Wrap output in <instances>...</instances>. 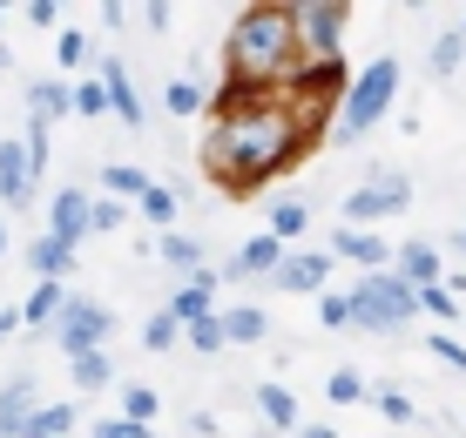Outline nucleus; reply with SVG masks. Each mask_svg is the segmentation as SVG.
<instances>
[{
    "label": "nucleus",
    "instance_id": "obj_1",
    "mask_svg": "<svg viewBox=\"0 0 466 438\" xmlns=\"http://www.w3.org/2000/svg\"><path fill=\"white\" fill-rule=\"evenodd\" d=\"M304 115L298 108H284L278 95H257L244 108H223L217 128H210V149H203V169L217 175L230 196H244V189L270 183L278 169H291L304 155Z\"/></svg>",
    "mask_w": 466,
    "mask_h": 438
},
{
    "label": "nucleus",
    "instance_id": "obj_2",
    "mask_svg": "<svg viewBox=\"0 0 466 438\" xmlns=\"http://www.w3.org/2000/svg\"><path fill=\"white\" fill-rule=\"evenodd\" d=\"M298 55V14L291 7H244L230 35V81L250 88H278Z\"/></svg>",
    "mask_w": 466,
    "mask_h": 438
},
{
    "label": "nucleus",
    "instance_id": "obj_3",
    "mask_svg": "<svg viewBox=\"0 0 466 438\" xmlns=\"http://www.w3.org/2000/svg\"><path fill=\"white\" fill-rule=\"evenodd\" d=\"M392 95H399V61L379 55L365 75H351V88H345V102H339V142H359L365 128H379L385 108H392Z\"/></svg>",
    "mask_w": 466,
    "mask_h": 438
},
{
    "label": "nucleus",
    "instance_id": "obj_4",
    "mask_svg": "<svg viewBox=\"0 0 466 438\" xmlns=\"http://www.w3.org/2000/svg\"><path fill=\"white\" fill-rule=\"evenodd\" d=\"M420 317V290L392 270H372L359 290H351V331H399V324Z\"/></svg>",
    "mask_w": 466,
    "mask_h": 438
},
{
    "label": "nucleus",
    "instance_id": "obj_5",
    "mask_svg": "<svg viewBox=\"0 0 466 438\" xmlns=\"http://www.w3.org/2000/svg\"><path fill=\"white\" fill-rule=\"evenodd\" d=\"M406 203H412V183H406L399 169H379L372 183H359V189L345 196V230H372L379 216H399Z\"/></svg>",
    "mask_w": 466,
    "mask_h": 438
},
{
    "label": "nucleus",
    "instance_id": "obj_6",
    "mask_svg": "<svg viewBox=\"0 0 466 438\" xmlns=\"http://www.w3.org/2000/svg\"><path fill=\"white\" fill-rule=\"evenodd\" d=\"M108 331H116V311H102V304H82V297H68V311L55 317V337H61V351H68V358H82V351H102Z\"/></svg>",
    "mask_w": 466,
    "mask_h": 438
},
{
    "label": "nucleus",
    "instance_id": "obj_7",
    "mask_svg": "<svg viewBox=\"0 0 466 438\" xmlns=\"http://www.w3.org/2000/svg\"><path fill=\"white\" fill-rule=\"evenodd\" d=\"M291 14H298V47H318V61H339V27H345V7H339V0L291 7Z\"/></svg>",
    "mask_w": 466,
    "mask_h": 438
},
{
    "label": "nucleus",
    "instance_id": "obj_8",
    "mask_svg": "<svg viewBox=\"0 0 466 438\" xmlns=\"http://www.w3.org/2000/svg\"><path fill=\"white\" fill-rule=\"evenodd\" d=\"M331 256H345V264H359L365 277H372V270L392 264V243H385L379 230H339L331 236Z\"/></svg>",
    "mask_w": 466,
    "mask_h": 438
},
{
    "label": "nucleus",
    "instance_id": "obj_9",
    "mask_svg": "<svg viewBox=\"0 0 466 438\" xmlns=\"http://www.w3.org/2000/svg\"><path fill=\"white\" fill-rule=\"evenodd\" d=\"M284 256H291V250H284V243L264 230V236H250L244 250L230 256V270H223V277H278V264H284Z\"/></svg>",
    "mask_w": 466,
    "mask_h": 438
},
{
    "label": "nucleus",
    "instance_id": "obj_10",
    "mask_svg": "<svg viewBox=\"0 0 466 438\" xmlns=\"http://www.w3.org/2000/svg\"><path fill=\"white\" fill-rule=\"evenodd\" d=\"M47 236H61V243L88 236V196H82V189H61V196L47 203Z\"/></svg>",
    "mask_w": 466,
    "mask_h": 438
},
{
    "label": "nucleus",
    "instance_id": "obj_11",
    "mask_svg": "<svg viewBox=\"0 0 466 438\" xmlns=\"http://www.w3.org/2000/svg\"><path fill=\"white\" fill-rule=\"evenodd\" d=\"M325 277H331V250H318V256H284L278 264V290H318L325 297Z\"/></svg>",
    "mask_w": 466,
    "mask_h": 438
},
{
    "label": "nucleus",
    "instance_id": "obj_12",
    "mask_svg": "<svg viewBox=\"0 0 466 438\" xmlns=\"http://www.w3.org/2000/svg\"><path fill=\"white\" fill-rule=\"evenodd\" d=\"M0 203H35V175H27V149L21 142H0Z\"/></svg>",
    "mask_w": 466,
    "mask_h": 438
},
{
    "label": "nucleus",
    "instance_id": "obj_13",
    "mask_svg": "<svg viewBox=\"0 0 466 438\" xmlns=\"http://www.w3.org/2000/svg\"><path fill=\"white\" fill-rule=\"evenodd\" d=\"M27 115L47 122V128L61 115H75V81H35V88H27Z\"/></svg>",
    "mask_w": 466,
    "mask_h": 438
},
{
    "label": "nucleus",
    "instance_id": "obj_14",
    "mask_svg": "<svg viewBox=\"0 0 466 438\" xmlns=\"http://www.w3.org/2000/svg\"><path fill=\"white\" fill-rule=\"evenodd\" d=\"M27 270H35V284H61L75 270V243H61V236H41L35 250H27Z\"/></svg>",
    "mask_w": 466,
    "mask_h": 438
},
{
    "label": "nucleus",
    "instance_id": "obj_15",
    "mask_svg": "<svg viewBox=\"0 0 466 438\" xmlns=\"http://www.w3.org/2000/svg\"><path fill=\"white\" fill-rule=\"evenodd\" d=\"M35 378H14L7 392H0V438H21V425H27V412H35Z\"/></svg>",
    "mask_w": 466,
    "mask_h": 438
},
{
    "label": "nucleus",
    "instance_id": "obj_16",
    "mask_svg": "<svg viewBox=\"0 0 466 438\" xmlns=\"http://www.w3.org/2000/svg\"><path fill=\"white\" fill-rule=\"evenodd\" d=\"M102 88H108V108H116L128 128H142V102H136V88H128V68H122V61H102Z\"/></svg>",
    "mask_w": 466,
    "mask_h": 438
},
{
    "label": "nucleus",
    "instance_id": "obj_17",
    "mask_svg": "<svg viewBox=\"0 0 466 438\" xmlns=\"http://www.w3.org/2000/svg\"><path fill=\"white\" fill-rule=\"evenodd\" d=\"M392 277H406L412 290L440 284V250H432V243H406V250H399V270H392Z\"/></svg>",
    "mask_w": 466,
    "mask_h": 438
},
{
    "label": "nucleus",
    "instance_id": "obj_18",
    "mask_svg": "<svg viewBox=\"0 0 466 438\" xmlns=\"http://www.w3.org/2000/svg\"><path fill=\"white\" fill-rule=\"evenodd\" d=\"M257 412H264V425L270 432H298V398L291 392H284V384H257Z\"/></svg>",
    "mask_w": 466,
    "mask_h": 438
},
{
    "label": "nucleus",
    "instance_id": "obj_19",
    "mask_svg": "<svg viewBox=\"0 0 466 438\" xmlns=\"http://www.w3.org/2000/svg\"><path fill=\"white\" fill-rule=\"evenodd\" d=\"M61 311H68V284H35V297L21 304V324H35V331H41V324H55Z\"/></svg>",
    "mask_w": 466,
    "mask_h": 438
},
{
    "label": "nucleus",
    "instance_id": "obj_20",
    "mask_svg": "<svg viewBox=\"0 0 466 438\" xmlns=\"http://www.w3.org/2000/svg\"><path fill=\"white\" fill-rule=\"evenodd\" d=\"M68 425H75V404H35L21 438H68Z\"/></svg>",
    "mask_w": 466,
    "mask_h": 438
},
{
    "label": "nucleus",
    "instance_id": "obj_21",
    "mask_svg": "<svg viewBox=\"0 0 466 438\" xmlns=\"http://www.w3.org/2000/svg\"><path fill=\"white\" fill-rule=\"evenodd\" d=\"M217 324H223V344H257V337L270 331L264 311H244V304H237V311H217Z\"/></svg>",
    "mask_w": 466,
    "mask_h": 438
},
{
    "label": "nucleus",
    "instance_id": "obj_22",
    "mask_svg": "<svg viewBox=\"0 0 466 438\" xmlns=\"http://www.w3.org/2000/svg\"><path fill=\"white\" fill-rule=\"evenodd\" d=\"M68 378H75V392H102L116 378V364H108V351H82V358H68Z\"/></svg>",
    "mask_w": 466,
    "mask_h": 438
},
{
    "label": "nucleus",
    "instance_id": "obj_23",
    "mask_svg": "<svg viewBox=\"0 0 466 438\" xmlns=\"http://www.w3.org/2000/svg\"><path fill=\"white\" fill-rule=\"evenodd\" d=\"M156 412H163V398H156L149 384H128V392H122V425H142V432H149Z\"/></svg>",
    "mask_w": 466,
    "mask_h": 438
},
{
    "label": "nucleus",
    "instance_id": "obj_24",
    "mask_svg": "<svg viewBox=\"0 0 466 438\" xmlns=\"http://www.w3.org/2000/svg\"><path fill=\"white\" fill-rule=\"evenodd\" d=\"M102 189H116V196H136V203H142L156 183H149L142 169H128V162H108V169H102Z\"/></svg>",
    "mask_w": 466,
    "mask_h": 438
},
{
    "label": "nucleus",
    "instance_id": "obj_25",
    "mask_svg": "<svg viewBox=\"0 0 466 438\" xmlns=\"http://www.w3.org/2000/svg\"><path fill=\"white\" fill-rule=\"evenodd\" d=\"M304 230H311V209H304V203H278V209H270V236H278V243H291Z\"/></svg>",
    "mask_w": 466,
    "mask_h": 438
},
{
    "label": "nucleus",
    "instance_id": "obj_26",
    "mask_svg": "<svg viewBox=\"0 0 466 438\" xmlns=\"http://www.w3.org/2000/svg\"><path fill=\"white\" fill-rule=\"evenodd\" d=\"M163 264H176V270H203V243H189V236H176V230H163Z\"/></svg>",
    "mask_w": 466,
    "mask_h": 438
},
{
    "label": "nucleus",
    "instance_id": "obj_27",
    "mask_svg": "<svg viewBox=\"0 0 466 438\" xmlns=\"http://www.w3.org/2000/svg\"><path fill=\"white\" fill-rule=\"evenodd\" d=\"M420 311H426L432 324H460V297H453L446 284H426V290H420Z\"/></svg>",
    "mask_w": 466,
    "mask_h": 438
},
{
    "label": "nucleus",
    "instance_id": "obj_28",
    "mask_svg": "<svg viewBox=\"0 0 466 438\" xmlns=\"http://www.w3.org/2000/svg\"><path fill=\"white\" fill-rule=\"evenodd\" d=\"M176 337H183V324H176L169 311H156L149 324H142V344L149 351H176Z\"/></svg>",
    "mask_w": 466,
    "mask_h": 438
},
{
    "label": "nucleus",
    "instance_id": "obj_29",
    "mask_svg": "<svg viewBox=\"0 0 466 438\" xmlns=\"http://www.w3.org/2000/svg\"><path fill=\"white\" fill-rule=\"evenodd\" d=\"M163 102H169V115H203V88H197V81H169V95H163Z\"/></svg>",
    "mask_w": 466,
    "mask_h": 438
},
{
    "label": "nucleus",
    "instance_id": "obj_30",
    "mask_svg": "<svg viewBox=\"0 0 466 438\" xmlns=\"http://www.w3.org/2000/svg\"><path fill=\"white\" fill-rule=\"evenodd\" d=\"M426 351H432V358H446V371H460V378H466V344H460L453 331H432Z\"/></svg>",
    "mask_w": 466,
    "mask_h": 438
},
{
    "label": "nucleus",
    "instance_id": "obj_31",
    "mask_svg": "<svg viewBox=\"0 0 466 438\" xmlns=\"http://www.w3.org/2000/svg\"><path fill=\"white\" fill-rule=\"evenodd\" d=\"M136 209H142V216H149V223H156V230H169V223H176V196H169V189H163V183H156V189H149V196H142Z\"/></svg>",
    "mask_w": 466,
    "mask_h": 438
},
{
    "label": "nucleus",
    "instance_id": "obj_32",
    "mask_svg": "<svg viewBox=\"0 0 466 438\" xmlns=\"http://www.w3.org/2000/svg\"><path fill=\"white\" fill-rule=\"evenodd\" d=\"M183 337H189V344H197V351H203V358H217V351H230V344H223V324H217V317H203V324H189V331H183Z\"/></svg>",
    "mask_w": 466,
    "mask_h": 438
},
{
    "label": "nucleus",
    "instance_id": "obj_33",
    "mask_svg": "<svg viewBox=\"0 0 466 438\" xmlns=\"http://www.w3.org/2000/svg\"><path fill=\"white\" fill-rule=\"evenodd\" d=\"M460 55H466V35L453 27V35H440V47H432V75H453V68H460Z\"/></svg>",
    "mask_w": 466,
    "mask_h": 438
},
{
    "label": "nucleus",
    "instance_id": "obj_34",
    "mask_svg": "<svg viewBox=\"0 0 466 438\" xmlns=\"http://www.w3.org/2000/svg\"><path fill=\"white\" fill-rule=\"evenodd\" d=\"M75 115H108V88L102 81H75Z\"/></svg>",
    "mask_w": 466,
    "mask_h": 438
},
{
    "label": "nucleus",
    "instance_id": "obj_35",
    "mask_svg": "<svg viewBox=\"0 0 466 438\" xmlns=\"http://www.w3.org/2000/svg\"><path fill=\"white\" fill-rule=\"evenodd\" d=\"M55 55H61V68H82V61H88V35H82V27L55 35Z\"/></svg>",
    "mask_w": 466,
    "mask_h": 438
},
{
    "label": "nucleus",
    "instance_id": "obj_36",
    "mask_svg": "<svg viewBox=\"0 0 466 438\" xmlns=\"http://www.w3.org/2000/svg\"><path fill=\"white\" fill-rule=\"evenodd\" d=\"M325 392H331V404H359L365 398V378H359V371H331Z\"/></svg>",
    "mask_w": 466,
    "mask_h": 438
},
{
    "label": "nucleus",
    "instance_id": "obj_37",
    "mask_svg": "<svg viewBox=\"0 0 466 438\" xmlns=\"http://www.w3.org/2000/svg\"><path fill=\"white\" fill-rule=\"evenodd\" d=\"M108 230H122V203H95L88 196V236H108Z\"/></svg>",
    "mask_w": 466,
    "mask_h": 438
},
{
    "label": "nucleus",
    "instance_id": "obj_38",
    "mask_svg": "<svg viewBox=\"0 0 466 438\" xmlns=\"http://www.w3.org/2000/svg\"><path fill=\"white\" fill-rule=\"evenodd\" d=\"M318 317H325L331 331H351V297H339V290H325V297H318Z\"/></svg>",
    "mask_w": 466,
    "mask_h": 438
},
{
    "label": "nucleus",
    "instance_id": "obj_39",
    "mask_svg": "<svg viewBox=\"0 0 466 438\" xmlns=\"http://www.w3.org/2000/svg\"><path fill=\"white\" fill-rule=\"evenodd\" d=\"M379 412L392 418V425H412V418H420V412H412V398H406V392H385V398H379Z\"/></svg>",
    "mask_w": 466,
    "mask_h": 438
},
{
    "label": "nucleus",
    "instance_id": "obj_40",
    "mask_svg": "<svg viewBox=\"0 0 466 438\" xmlns=\"http://www.w3.org/2000/svg\"><path fill=\"white\" fill-rule=\"evenodd\" d=\"M95 438H156V432H142V425H122V418H102V425H95Z\"/></svg>",
    "mask_w": 466,
    "mask_h": 438
},
{
    "label": "nucleus",
    "instance_id": "obj_41",
    "mask_svg": "<svg viewBox=\"0 0 466 438\" xmlns=\"http://www.w3.org/2000/svg\"><path fill=\"white\" fill-rule=\"evenodd\" d=\"M27 21H35V27H55L61 7H55V0H35V7H27Z\"/></svg>",
    "mask_w": 466,
    "mask_h": 438
},
{
    "label": "nucleus",
    "instance_id": "obj_42",
    "mask_svg": "<svg viewBox=\"0 0 466 438\" xmlns=\"http://www.w3.org/2000/svg\"><path fill=\"white\" fill-rule=\"evenodd\" d=\"M298 438H339L331 425H298Z\"/></svg>",
    "mask_w": 466,
    "mask_h": 438
},
{
    "label": "nucleus",
    "instance_id": "obj_43",
    "mask_svg": "<svg viewBox=\"0 0 466 438\" xmlns=\"http://www.w3.org/2000/svg\"><path fill=\"white\" fill-rule=\"evenodd\" d=\"M7 331H21V311H0V337Z\"/></svg>",
    "mask_w": 466,
    "mask_h": 438
},
{
    "label": "nucleus",
    "instance_id": "obj_44",
    "mask_svg": "<svg viewBox=\"0 0 466 438\" xmlns=\"http://www.w3.org/2000/svg\"><path fill=\"white\" fill-rule=\"evenodd\" d=\"M0 256H7V223H0Z\"/></svg>",
    "mask_w": 466,
    "mask_h": 438
}]
</instances>
